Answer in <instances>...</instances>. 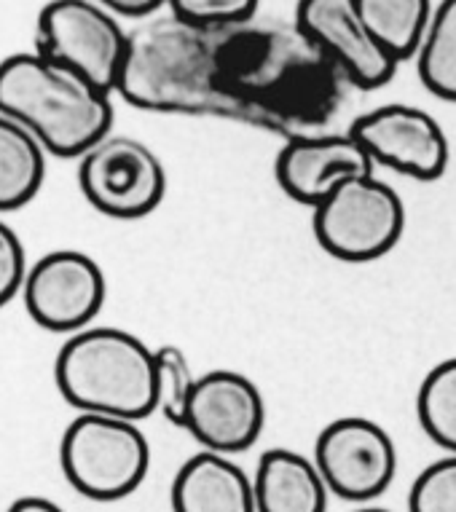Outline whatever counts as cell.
Returning a JSON list of instances; mask_svg holds the SVG:
<instances>
[{"label": "cell", "instance_id": "6da1fadb", "mask_svg": "<svg viewBox=\"0 0 456 512\" xmlns=\"http://www.w3.org/2000/svg\"><path fill=\"white\" fill-rule=\"evenodd\" d=\"M349 86L296 22L196 27L167 11L129 30L116 94L148 113L228 118L290 140L328 132Z\"/></svg>", "mask_w": 456, "mask_h": 512}, {"label": "cell", "instance_id": "7a4b0ae2", "mask_svg": "<svg viewBox=\"0 0 456 512\" xmlns=\"http://www.w3.org/2000/svg\"><path fill=\"white\" fill-rule=\"evenodd\" d=\"M110 94L35 49L0 59V113L30 129L57 159H81L110 135Z\"/></svg>", "mask_w": 456, "mask_h": 512}, {"label": "cell", "instance_id": "3957f363", "mask_svg": "<svg viewBox=\"0 0 456 512\" xmlns=\"http://www.w3.org/2000/svg\"><path fill=\"white\" fill-rule=\"evenodd\" d=\"M54 381L78 413L148 419L156 411V349L121 328L78 330L57 352Z\"/></svg>", "mask_w": 456, "mask_h": 512}, {"label": "cell", "instance_id": "277c9868", "mask_svg": "<svg viewBox=\"0 0 456 512\" xmlns=\"http://www.w3.org/2000/svg\"><path fill=\"white\" fill-rule=\"evenodd\" d=\"M62 475L92 502H119L143 486L151 445L137 421L78 413L60 443Z\"/></svg>", "mask_w": 456, "mask_h": 512}, {"label": "cell", "instance_id": "5b68a950", "mask_svg": "<svg viewBox=\"0 0 456 512\" xmlns=\"http://www.w3.org/2000/svg\"><path fill=\"white\" fill-rule=\"evenodd\" d=\"M312 212L317 244L344 263L379 261L406 231V204L373 172L338 185Z\"/></svg>", "mask_w": 456, "mask_h": 512}, {"label": "cell", "instance_id": "8992f818", "mask_svg": "<svg viewBox=\"0 0 456 512\" xmlns=\"http://www.w3.org/2000/svg\"><path fill=\"white\" fill-rule=\"evenodd\" d=\"M129 33L97 0H49L35 22V51L116 92Z\"/></svg>", "mask_w": 456, "mask_h": 512}, {"label": "cell", "instance_id": "52a82bcc", "mask_svg": "<svg viewBox=\"0 0 456 512\" xmlns=\"http://www.w3.org/2000/svg\"><path fill=\"white\" fill-rule=\"evenodd\" d=\"M78 185L100 215L140 220L164 202L167 172L145 143L108 135L78 159Z\"/></svg>", "mask_w": 456, "mask_h": 512}, {"label": "cell", "instance_id": "ba28073f", "mask_svg": "<svg viewBox=\"0 0 456 512\" xmlns=\"http://www.w3.org/2000/svg\"><path fill=\"white\" fill-rule=\"evenodd\" d=\"M314 464L330 494L365 504L379 499L397 475L395 440L379 421L341 416L320 429L314 440Z\"/></svg>", "mask_w": 456, "mask_h": 512}, {"label": "cell", "instance_id": "9c48e42d", "mask_svg": "<svg viewBox=\"0 0 456 512\" xmlns=\"http://www.w3.org/2000/svg\"><path fill=\"white\" fill-rule=\"evenodd\" d=\"M108 282L92 255L54 250L27 269L22 301L35 325L49 333H78L92 328L105 306Z\"/></svg>", "mask_w": 456, "mask_h": 512}, {"label": "cell", "instance_id": "30bf717a", "mask_svg": "<svg viewBox=\"0 0 456 512\" xmlns=\"http://www.w3.org/2000/svg\"><path fill=\"white\" fill-rule=\"evenodd\" d=\"M349 132L376 167H387L397 175L432 183L448 169L451 145L446 132L438 118L416 105L387 102L365 110L349 124Z\"/></svg>", "mask_w": 456, "mask_h": 512}, {"label": "cell", "instance_id": "8fae6325", "mask_svg": "<svg viewBox=\"0 0 456 512\" xmlns=\"http://www.w3.org/2000/svg\"><path fill=\"white\" fill-rule=\"evenodd\" d=\"M266 400L253 378L218 368L196 378L183 427L196 443L218 454H245L263 435Z\"/></svg>", "mask_w": 456, "mask_h": 512}, {"label": "cell", "instance_id": "7c38bea8", "mask_svg": "<svg viewBox=\"0 0 456 512\" xmlns=\"http://www.w3.org/2000/svg\"><path fill=\"white\" fill-rule=\"evenodd\" d=\"M293 22L357 89H379L400 68L365 27L357 0H298Z\"/></svg>", "mask_w": 456, "mask_h": 512}, {"label": "cell", "instance_id": "4fadbf2b", "mask_svg": "<svg viewBox=\"0 0 456 512\" xmlns=\"http://www.w3.org/2000/svg\"><path fill=\"white\" fill-rule=\"evenodd\" d=\"M373 169L376 164L349 129L290 137L282 143L274 161V177L282 194L312 210L338 185L357 175H371Z\"/></svg>", "mask_w": 456, "mask_h": 512}, {"label": "cell", "instance_id": "5bb4252c", "mask_svg": "<svg viewBox=\"0 0 456 512\" xmlns=\"http://www.w3.org/2000/svg\"><path fill=\"white\" fill-rule=\"evenodd\" d=\"M169 502L172 512H258L253 478L228 454L207 448L175 472Z\"/></svg>", "mask_w": 456, "mask_h": 512}, {"label": "cell", "instance_id": "9a60e30c", "mask_svg": "<svg viewBox=\"0 0 456 512\" xmlns=\"http://www.w3.org/2000/svg\"><path fill=\"white\" fill-rule=\"evenodd\" d=\"M258 512H328L330 488L309 456L293 448H269L253 475Z\"/></svg>", "mask_w": 456, "mask_h": 512}, {"label": "cell", "instance_id": "2e32d148", "mask_svg": "<svg viewBox=\"0 0 456 512\" xmlns=\"http://www.w3.org/2000/svg\"><path fill=\"white\" fill-rule=\"evenodd\" d=\"M43 177L46 148L30 129L0 113V215L33 202Z\"/></svg>", "mask_w": 456, "mask_h": 512}, {"label": "cell", "instance_id": "e0dca14e", "mask_svg": "<svg viewBox=\"0 0 456 512\" xmlns=\"http://www.w3.org/2000/svg\"><path fill=\"white\" fill-rule=\"evenodd\" d=\"M365 27L397 62L414 59L432 19V0H357Z\"/></svg>", "mask_w": 456, "mask_h": 512}, {"label": "cell", "instance_id": "ac0fdd59", "mask_svg": "<svg viewBox=\"0 0 456 512\" xmlns=\"http://www.w3.org/2000/svg\"><path fill=\"white\" fill-rule=\"evenodd\" d=\"M416 73L438 100L456 102V0H438L416 51Z\"/></svg>", "mask_w": 456, "mask_h": 512}, {"label": "cell", "instance_id": "d6986e66", "mask_svg": "<svg viewBox=\"0 0 456 512\" xmlns=\"http://www.w3.org/2000/svg\"><path fill=\"white\" fill-rule=\"evenodd\" d=\"M416 416L432 443L456 454V357L427 370L416 392Z\"/></svg>", "mask_w": 456, "mask_h": 512}, {"label": "cell", "instance_id": "ffe728a7", "mask_svg": "<svg viewBox=\"0 0 456 512\" xmlns=\"http://www.w3.org/2000/svg\"><path fill=\"white\" fill-rule=\"evenodd\" d=\"M196 378L199 376L180 346L167 344L156 349V411L178 429L186 419Z\"/></svg>", "mask_w": 456, "mask_h": 512}, {"label": "cell", "instance_id": "44dd1931", "mask_svg": "<svg viewBox=\"0 0 456 512\" xmlns=\"http://www.w3.org/2000/svg\"><path fill=\"white\" fill-rule=\"evenodd\" d=\"M408 512H456V454L427 464L416 475Z\"/></svg>", "mask_w": 456, "mask_h": 512}, {"label": "cell", "instance_id": "7402d4cb", "mask_svg": "<svg viewBox=\"0 0 456 512\" xmlns=\"http://www.w3.org/2000/svg\"><path fill=\"white\" fill-rule=\"evenodd\" d=\"M261 0H167V9L188 25L231 27L258 17Z\"/></svg>", "mask_w": 456, "mask_h": 512}, {"label": "cell", "instance_id": "603a6c76", "mask_svg": "<svg viewBox=\"0 0 456 512\" xmlns=\"http://www.w3.org/2000/svg\"><path fill=\"white\" fill-rule=\"evenodd\" d=\"M25 244L14 228L0 218V309L22 293L27 277Z\"/></svg>", "mask_w": 456, "mask_h": 512}, {"label": "cell", "instance_id": "cb8c5ba5", "mask_svg": "<svg viewBox=\"0 0 456 512\" xmlns=\"http://www.w3.org/2000/svg\"><path fill=\"white\" fill-rule=\"evenodd\" d=\"M100 6H105L108 11H113L116 17H129V19H148L153 14H159L167 0H97Z\"/></svg>", "mask_w": 456, "mask_h": 512}, {"label": "cell", "instance_id": "d4e9b609", "mask_svg": "<svg viewBox=\"0 0 456 512\" xmlns=\"http://www.w3.org/2000/svg\"><path fill=\"white\" fill-rule=\"evenodd\" d=\"M6 512H65L57 502L43 499V496H22L17 502L11 504Z\"/></svg>", "mask_w": 456, "mask_h": 512}, {"label": "cell", "instance_id": "484cf974", "mask_svg": "<svg viewBox=\"0 0 456 512\" xmlns=\"http://www.w3.org/2000/svg\"><path fill=\"white\" fill-rule=\"evenodd\" d=\"M355 512H392V510H387V507H371V504H368V507H357Z\"/></svg>", "mask_w": 456, "mask_h": 512}]
</instances>
